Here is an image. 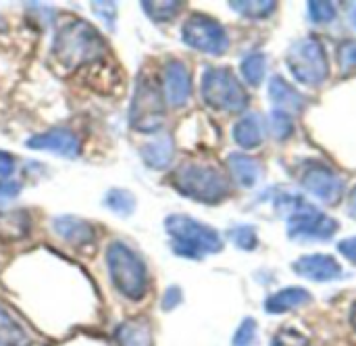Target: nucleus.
Wrapping results in <instances>:
<instances>
[{
  "label": "nucleus",
  "mask_w": 356,
  "mask_h": 346,
  "mask_svg": "<svg viewBox=\"0 0 356 346\" xmlns=\"http://www.w3.org/2000/svg\"><path fill=\"white\" fill-rule=\"evenodd\" d=\"M104 50L106 44L100 31H96V27H92L83 19H69L67 23H63L56 29L52 42V56L67 71L100 61Z\"/></svg>",
  "instance_id": "1"
},
{
  "label": "nucleus",
  "mask_w": 356,
  "mask_h": 346,
  "mask_svg": "<svg viewBox=\"0 0 356 346\" xmlns=\"http://www.w3.org/2000/svg\"><path fill=\"white\" fill-rule=\"evenodd\" d=\"M273 207L288 219V238L292 240H327L338 232V221L325 213H319L300 194L280 192L273 198Z\"/></svg>",
  "instance_id": "2"
},
{
  "label": "nucleus",
  "mask_w": 356,
  "mask_h": 346,
  "mask_svg": "<svg viewBox=\"0 0 356 346\" xmlns=\"http://www.w3.org/2000/svg\"><path fill=\"white\" fill-rule=\"evenodd\" d=\"M108 278L115 290L127 301H142L148 290V272L144 261L125 242H111L106 249Z\"/></svg>",
  "instance_id": "3"
},
{
  "label": "nucleus",
  "mask_w": 356,
  "mask_h": 346,
  "mask_svg": "<svg viewBox=\"0 0 356 346\" xmlns=\"http://www.w3.org/2000/svg\"><path fill=\"white\" fill-rule=\"evenodd\" d=\"M165 230L173 238V253L186 259L198 261L204 255H215L223 249V240L217 230L188 215H169L165 219Z\"/></svg>",
  "instance_id": "4"
},
{
  "label": "nucleus",
  "mask_w": 356,
  "mask_h": 346,
  "mask_svg": "<svg viewBox=\"0 0 356 346\" xmlns=\"http://www.w3.org/2000/svg\"><path fill=\"white\" fill-rule=\"evenodd\" d=\"M173 186L184 196L204 205H217L229 194V182L223 171L202 163H184L173 173Z\"/></svg>",
  "instance_id": "5"
},
{
  "label": "nucleus",
  "mask_w": 356,
  "mask_h": 346,
  "mask_svg": "<svg viewBox=\"0 0 356 346\" xmlns=\"http://www.w3.org/2000/svg\"><path fill=\"white\" fill-rule=\"evenodd\" d=\"M202 100L215 109L225 113H240L248 104V94L238 81V77L227 67H209L202 73L200 84Z\"/></svg>",
  "instance_id": "6"
},
{
  "label": "nucleus",
  "mask_w": 356,
  "mask_h": 346,
  "mask_svg": "<svg viewBox=\"0 0 356 346\" xmlns=\"http://www.w3.org/2000/svg\"><path fill=\"white\" fill-rule=\"evenodd\" d=\"M288 69L296 81L305 86H319L327 77V56L317 38H302L288 50Z\"/></svg>",
  "instance_id": "7"
},
{
  "label": "nucleus",
  "mask_w": 356,
  "mask_h": 346,
  "mask_svg": "<svg viewBox=\"0 0 356 346\" xmlns=\"http://www.w3.org/2000/svg\"><path fill=\"white\" fill-rule=\"evenodd\" d=\"M163 96L159 92V86L148 79L146 75L138 77L136 94L131 98L129 109V123L136 132H159L165 121V109H163Z\"/></svg>",
  "instance_id": "8"
},
{
  "label": "nucleus",
  "mask_w": 356,
  "mask_h": 346,
  "mask_svg": "<svg viewBox=\"0 0 356 346\" xmlns=\"http://www.w3.org/2000/svg\"><path fill=\"white\" fill-rule=\"evenodd\" d=\"M181 40L190 48L200 50L204 54H213V56L223 54L227 50V46H229L227 33L221 27V23L215 21L209 15H202V13L192 15L184 23V27H181Z\"/></svg>",
  "instance_id": "9"
},
{
  "label": "nucleus",
  "mask_w": 356,
  "mask_h": 346,
  "mask_svg": "<svg viewBox=\"0 0 356 346\" xmlns=\"http://www.w3.org/2000/svg\"><path fill=\"white\" fill-rule=\"evenodd\" d=\"M302 186L309 194L325 205H338L344 192L342 178L325 165H309L302 173Z\"/></svg>",
  "instance_id": "10"
},
{
  "label": "nucleus",
  "mask_w": 356,
  "mask_h": 346,
  "mask_svg": "<svg viewBox=\"0 0 356 346\" xmlns=\"http://www.w3.org/2000/svg\"><path fill=\"white\" fill-rule=\"evenodd\" d=\"M25 146L31 150H44V152H52L58 157H67V159H77L81 152L79 138L67 127H56V129L31 136L25 142Z\"/></svg>",
  "instance_id": "11"
},
{
  "label": "nucleus",
  "mask_w": 356,
  "mask_h": 346,
  "mask_svg": "<svg viewBox=\"0 0 356 346\" xmlns=\"http://www.w3.org/2000/svg\"><path fill=\"white\" fill-rule=\"evenodd\" d=\"M192 79L190 71L181 61H169L163 71V98L171 107L179 109L190 100Z\"/></svg>",
  "instance_id": "12"
},
{
  "label": "nucleus",
  "mask_w": 356,
  "mask_h": 346,
  "mask_svg": "<svg viewBox=\"0 0 356 346\" xmlns=\"http://www.w3.org/2000/svg\"><path fill=\"white\" fill-rule=\"evenodd\" d=\"M294 274L313 282H334L344 276L342 265L330 255H307L292 265Z\"/></svg>",
  "instance_id": "13"
},
{
  "label": "nucleus",
  "mask_w": 356,
  "mask_h": 346,
  "mask_svg": "<svg viewBox=\"0 0 356 346\" xmlns=\"http://www.w3.org/2000/svg\"><path fill=\"white\" fill-rule=\"evenodd\" d=\"M52 230L63 242H67L71 246H86V244H92L94 238H96L94 228L88 221H83V219H79L75 215L54 217L52 219Z\"/></svg>",
  "instance_id": "14"
},
{
  "label": "nucleus",
  "mask_w": 356,
  "mask_h": 346,
  "mask_svg": "<svg viewBox=\"0 0 356 346\" xmlns=\"http://www.w3.org/2000/svg\"><path fill=\"white\" fill-rule=\"evenodd\" d=\"M269 96H271L273 104L277 107V111L288 113V115L300 113L305 109V104H307L302 94L296 92L282 75L271 77V81H269Z\"/></svg>",
  "instance_id": "15"
},
{
  "label": "nucleus",
  "mask_w": 356,
  "mask_h": 346,
  "mask_svg": "<svg viewBox=\"0 0 356 346\" xmlns=\"http://www.w3.org/2000/svg\"><path fill=\"white\" fill-rule=\"evenodd\" d=\"M117 345L119 346H152V326L144 317L127 320L123 322L115 332Z\"/></svg>",
  "instance_id": "16"
},
{
  "label": "nucleus",
  "mask_w": 356,
  "mask_h": 346,
  "mask_svg": "<svg viewBox=\"0 0 356 346\" xmlns=\"http://www.w3.org/2000/svg\"><path fill=\"white\" fill-rule=\"evenodd\" d=\"M263 138H265V123H263V117L259 113L244 115L236 123V127H234V140H236V144H240L246 150L261 146Z\"/></svg>",
  "instance_id": "17"
},
{
  "label": "nucleus",
  "mask_w": 356,
  "mask_h": 346,
  "mask_svg": "<svg viewBox=\"0 0 356 346\" xmlns=\"http://www.w3.org/2000/svg\"><path fill=\"white\" fill-rule=\"evenodd\" d=\"M227 165H229V171L236 178V182L244 188L257 186L259 180L263 178V167L259 165V161L252 157H246L242 152H232L227 157Z\"/></svg>",
  "instance_id": "18"
},
{
  "label": "nucleus",
  "mask_w": 356,
  "mask_h": 346,
  "mask_svg": "<svg viewBox=\"0 0 356 346\" xmlns=\"http://www.w3.org/2000/svg\"><path fill=\"white\" fill-rule=\"evenodd\" d=\"M173 155H175V146L169 136L152 140L140 148V157L150 169H165L173 161Z\"/></svg>",
  "instance_id": "19"
},
{
  "label": "nucleus",
  "mask_w": 356,
  "mask_h": 346,
  "mask_svg": "<svg viewBox=\"0 0 356 346\" xmlns=\"http://www.w3.org/2000/svg\"><path fill=\"white\" fill-rule=\"evenodd\" d=\"M309 301H311V294L305 288H284L265 301V309L267 313H286V311L307 305Z\"/></svg>",
  "instance_id": "20"
},
{
  "label": "nucleus",
  "mask_w": 356,
  "mask_h": 346,
  "mask_svg": "<svg viewBox=\"0 0 356 346\" xmlns=\"http://www.w3.org/2000/svg\"><path fill=\"white\" fill-rule=\"evenodd\" d=\"M104 207L111 209L113 213L121 215V217H127L134 213L136 209V196L129 192V190H123V188H113L106 192L104 196Z\"/></svg>",
  "instance_id": "21"
},
{
  "label": "nucleus",
  "mask_w": 356,
  "mask_h": 346,
  "mask_svg": "<svg viewBox=\"0 0 356 346\" xmlns=\"http://www.w3.org/2000/svg\"><path fill=\"white\" fill-rule=\"evenodd\" d=\"M25 332L17 326V322L0 309V346H27Z\"/></svg>",
  "instance_id": "22"
},
{
  "label": "nucleus",
  "mask_w": 356,
  "mask_h": 346,
  "mask_svg": "<svg viewBox=\"0 0 356 346\" xmlns=\"http://www.w3.org/2000/svg\"><path fill=\"white\" fill-rule=\"evenodd\" d=\"M267 73V61L263 52H252L242 61V75L250 86H259L265 79Z\"/></svg>",
  "instance_id": "23"
},
{
  "label": "nucleus",
  "mask_w": 356,
  "mask_h": 346,
  "mask_svg": "<svg viewBox=\"0 0 356 346\" xmlns=\"http://www.w3.org/2000/svg\"><path fill=\"white\" fill-rule=\"evenodd\" d=\"M142 8L152 21L165 23V21H171L179 13L181 2H142Z\"/></svg>",
  "instance_id": "24"
},
{
  "label": "nucleus",
  "mask_w": 356,
  "mask_h": 346,
  "mask_svg": "<svg viewBox=\"0 0 356 346\" xmlns=\"http://www.w3.org/2000/svg\"><path fill=\"white\" fill-rule=\"evenodd\" d=\"M232 8H236L238 13H242V15H246V17H252V19H263V17H269L273 10H275V2H271V0H261V2H248V0H244V2H232L229 4Z\"/></svg>",
  "instance_id": "25"
},
{
  "label": "nucleus",
  "mask_w": 356,
  "mask_h": 346,
  "mask_svg": "<svg viewBox=\"0 0 356 346\" xmlns=\"http://www.w3.org/2000/svg\"><path fill=\"white\" fill-rule=\"evenodd\" d=\"M227 236H229L232 242H234L238 249H242V251H252V249H257V244H259L257 232H254V228H250V226L234 228V230H229Z\"/></svg>",
  "instance_id": "26"
},
{
  "label": "nucleus",
  "mask_w": 356,
  "mask_h": 346,
  "mask_svg": "<svg viewBox=\"0 0 356 346\" xmlns=\"http://www.w3.org/2000/svg\"><path fill=\"white\" fill-rule=\"evenodd\" d=\"M294 125H292V117L288 113H282L277 109H273L271 113V132L275 136V140H286L292 134Z\"/></svg>",
  "instance_id": "27"
},
{
  "label": "nucleus",
  "mask_w": 356,
  "mask_h": 346,
  "mask_svg": "<svg viewBox=\"0 0 356 346\" xmlns=\"http://www.w3.org/2000/svg\"><path fill=\"white\" fill-rule=\"evenodd\" d=\"M309 8V17L315 21V23H330L334 17H336V6L332 2H317V0H311L307 4Z\"/></svg>",
  "instance_id": "28"
},
{
  "label": "nucleus",
  "mask_w": 356,
  "mask_h": 346,
  "mask_svg": "<svg viewBox=\"0 0 356 346\" xmlns=\"http://www.w3.org/2000/svg\"><path fill=\"white\" fill-rule=\"evenodd\" d=\"M271 346H309V340L305 334H300L294 328H284L275 334Z\"/></svg>",
  "instance_id": "29"
},
{
  "label": "nucleus",
  "mask_w": 356,
  "mask_h": 346,
  "mask_svg": "<svg viewBox=\"0 0 356 346\" xmlns=\"http://www.w3.org/2000/svg\"><path fill=\"white\" fill-rule=\"evenodd\" d=\"M254 343H257V324H254V320L248 317L238 328V332L234 336V346H254Z\"/></svg>",
  "instance_id": "30"
},
{
  "label": "nucleus",
  "mask_w": 356,
  "mask_h": 346,
  "mask_svg": "<svg viewBox=\"0 0 356 346\" xmlns=\"http://www.w3.org/2000/svg\"><path fill=\"white\" fill-rule=\"evenodd\" d=\"M92 8H96V15L104 21L108 29H115V17H117L115 2H92Z\"/></svg>",
  "instance_id": "31"
},
{
  "label": "nucleus",
  "mask_w": 356,
  "mask_h": 346,
  "mask_svg": "<svg viewBox=\"0 0 356 346\" xmlns=\"http://www.w3.org/2000/svg\"><path fill=\"white\" fill-rule=\"evenodd\" d=\"M179 303H181V290H179L177 286L167 288V290H165V297H163V301H161L163 311H173Z\"/></svg>",
  "instance_id": "32"
},
{
  "label": "nucleus",
  "mask_w": 356,
  "mask_h": 346,
  "mask_svg": "<svg viewBox=\"0 0 356 346\" xmlns=\"http://www.w3.org/2000/svg\"><path fill=\"white\" fill-rule=\"evenodd\" d=\"M340 65L344 69H356V42L344 44L340 48Z\"/></svg>",
  "instance_id": "33"
},
{
  "label": "nucleus",
  "mask_w": 356,
  "mask_h": 346,
  "mask_svg": "<svg viewBox=\"0 0 356 346\" xmlns=\"http://www.w3.org/2000/svg\"><path fill=\"white\" fill-rule=\"evenodd\" d=\"M19 192H21V184L19 182L0 180V203H6V200L15 198Z\"/></svg>",
  "instance_id": "34"
},
{
  "label": "nucleus",
  "mask_w": 356,
  "mask_h": 346,
  "mask_svg": "<svg viewBox=\"0 0 356 346\" xmlns=\"http://www.w3.org/2000/svg\"><path fill=\"white\" fill-rule=\"evenodd\" d=\"M15 167H17L15 157L8 155V152H4V150H0V180L10 178L15 173Z\"/></svg>",
  "instance_id": "35"
},
{
  "label": "nucleus",
  "mask_w": 356,
  "mask_h": 346,
  "mask_svg": "<svg viewBox=\"0 0 356 346\" xmlns=\"http://www.w3.org/2000/svg\"><path fill=\"white\" fill-rule=\"evenodd\" d=\"M338 251L342 257H346L353 265H356V238H346L338 244Z\"/></svg>",
  "instance_id": "36"
},
{
  "label": "nucleus",
  "mask_w": 356,
  "mask_h": 346,
  "mask_svg": "<svg viewBox=\"0 0 356 346\" xmlns=\"http://www.w3.org/2000/svg\"><path fill=\"white\" fill-rule=\"evenodd\" d=\"M350 213L356 215V186L355 190H353V194H350Z\"/></svg>",
  "instance_id": "37"
},
{
  "label": "nucleus",
  "mask_w": 356,
  "mask_h": 346,
  "mask_svg": "<svg viewBox=\"0 0 356 346\" xmlns=\"http://www.w3.org/2000/svg\"><path fill=\"white\" fill-rule=\"evenodd\" d=\"M350 21H353V25L356 27V6L350 10Z\"/></svg>",
  "instance_id": "38"
},
{
  "label": "nucleus",
  "mask_w": 356,
  "mask_h": 346,
  "mask_svg": "<svg viewBox=\"0 0 356 346\" xmlns=\"http://www.w3.org/2000/svg\"><path fill=\"white\" fill-rule=\"evenodd\" d=\"M353 326H355V330H356V305L353 307Z\"/></svg>",
  "instance_id": "39"
}]
</instances>
